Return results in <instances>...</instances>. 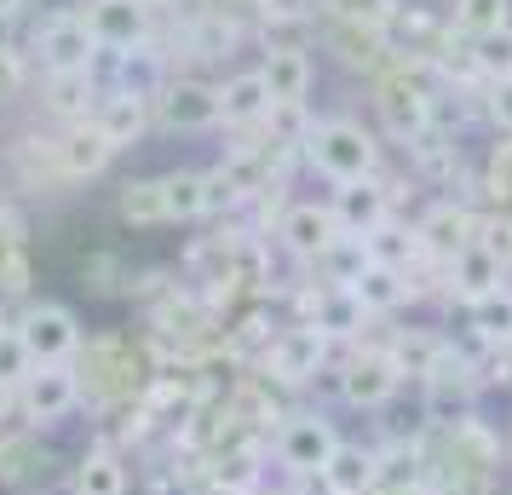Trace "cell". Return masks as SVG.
<instances>
[{
	"label": "cell",
	"mask_w": 512,
	"mask_h": 495,
	"mask_svg": "<svg viewBox=\"0 0 512 495\" xmlns=\"http://www.w3.org/2000/svg\"><path fill=\"white\" fill-rule=\"evenodd\" d=\"M81 392H93L104 409H121V403H139L156 380V363H150V346H139L133 334L104 329L93 340H81Z\"/></svg>",
	"instance_id": "obj_1"
},
{
	"label": "cell",
	"mask_w": 512,
	"mask_h": 495,
	"mask_svg": "<svg viewBox=\"0 0 512 495\" xmlns=\"http://www.w3.org/2000/svg\"><path fill=\"white\" fill-rule=\"evenodd\" d=\"M374 116H380V127L392 133V139H420L432 121H438V98H432V87L420 81L415 64H403V58H392L386 70L374 75Z\"/></svg>",
	"instance_id": "obj_2"
},
{
	"label": "cell",
	"mask_w": 512,
	"mask_h": 495,
	"mask_svg": "<svg viewBox=\"0 0 512 495\" xmlns=\"http://www.w3.org/2000/svg\"><path fill=\"white\" fill-rule=\"evenodd\" d=\"M305 156L311 167L334 179V185H357V179H374V167H380V144L357 127V121H317L311 127V139H305Z\"/></svg>",
	"instance_id": "obj_3"
},
{
	"label": "cell",
	"mask_w": 512,
	"mask_h": 495,
	"mask_svg": "<svg viewBox=\"0 0 512 495\" xmlns=\"http://www.w3.org/2000/svg\"><path fill=\"white\" fill-rule=\"evenodd\" d=\"M98 52L104 47H98V35L87 29L81 12H58V18H47L41 35H35V58H41L47 75H87Z\"/></svg>",
	"instance_id": "obj_4"
},
{
	"label": "cell",
	"mask_w": 512,
	"mask_h": 495,
	"mask_svg": "<svg viewBox=\"0 0 512 495\" xmlns=\"http://www.w3.org/2000/svg\"><path fill=\"white\" fill-rule=\"evenodd\" d=\"M18 334H24L29 357L47 369V363H70L81 352V323H75L70 306L58 300H41V306H24L18 311Z\"/></svg>",
	"instance_id": "obj_5"
},
{
	"label": "cell",
	"mask_w": 512,
	"mask_h": 495,
	"mask_svg": "<svg viewBox=\"0 0 512 495\" xmlns=\"http://www.w3.org/2000/svg\"><path fill=\"white\" fill-rule=\"evenodd\" d=\"M150 110L167 133H202V127H219V87L196 81V75H167Z\"/></svg>",
	"instance_id": "obj_6"
},
{
	"label": "cell",
	"mask_w": 512,
	"mask_h": 495,
	"mask_svg": "<svg viewBox=\"0 0 512 495\" xmlns=\"http://www.w3.org/2000/svg\"><path fill=\"white\" fill-rule=\"evenodd\" d=\"M478 231H484V219L466 208V202H455V196H443V202H432V208L415 219V236L420 248H426V260H461L466 248L478 242Z\"/></svg>",
	"instance_id": "obj_7"
},
{
	"label": "cell",
	"mask_w": 512,
	"mask_h": 495,
	"mask_svg": "<svg viewBox=\"0 0 512 495\" xmlns=\"http://www.w3.org/2000/svg\"><path fill=\"white\" fill-rule=\"evenodd\" d=\"M334 449H340V438H334V421H323V415H288L277 432V461L294 478H323Z\"/></svg>",
	"instance_id": "obj_8"
},
{
	"label": "cell",
	"mask_w": 512,
	"mask_h": 495,
	"mask_svg": "<svg viewBox=\"0 0 512 495\" xmlns=\"http://www.w3.org/2000/svg\"><path fill=\"white\" fill-rule=\"evenodd\" d=\"M75 403H81V375H75L70 363H47V369H35V375L18 386V409H24V421L35 426V432H41V426H58Z\"/></svg>",
	"instance_id": "obj_9"
},
{
	"label": "cell",
	"mask_w": 512,
	"mask_h": 495,
	"mask_svg": "<svg viewBox=\"0 0 512 495\" xmlns=\"http://www.w3.org/2000/svg\"><path fill=\"white\" fill-rule=\"evenodd\" d=\"M81 18L110 52H133L156 35V12L144 0H81Z\"/></svg>",
	"instance_id": "obj_10"
},
{
	"label": "cell",
	"mask_w": 512,
	"mask_h": 495,
	"mask_svg": "<svg viewBox=\"0 0 512 495\" xmlns=\"http://www.w3.org/2000/svg\"><path fill=\"white\" fill-rule=\"evenodd\" d=\"M403 386L397 375V363L386 346H363V352L346 357V369H340V398L351 409H380V403H392V392Z\"/></svg>",
	"instance_id": "obj_11"
},
{
	"label": "cell",
	"mask_w": 512,
	"mask_h": 495,
	"mask_svg": "<svg viewBox=\"0 0 512 495\" xmlns=\"http://www.w3.org/2000/svg\"><path fill=\"white\" fill-rule=\"evenodd\" d=\"M328 357V334L311 329V323H294V329H282L271 340V352H265V375L282 380V386H305V380L323 369Z\"/></svg>",
	"instance_id": "obj_12"
},
{
	"label": "cell",
	"mask_w": 512,
	"mask_h": 495,
	"mask_svg": "<svg viewBox=\"0 0 512 495\" xmlns=\"http://www.w3.org/2000/svg\"><path fill=\"white\" fill-rule=\"evenodd\" d=\"M317 41H323L340 64L351 70H386L392 64V47H386V29H369V24H346V18H323L317 12Z\"/></svg>",
	"instance_id": "obj_13"
},
{
	"label": "cell",
	"mask_w": 512,
	"mask_h": 495,
	"mask_svg": "<svg viewBox=\"0 0 512 495\" xmlns=\"http://www.w3.org/2000/svg\"><path fill=\"white\" fill-rule=\"evenodd\" d=\"M277 236H282V248L294 254V260H305V265H317L340 242V219H334V208H317V202H294V208L282 213V225H277Z\"/></svg>",
	"instance_id": "obj_14"
},
{
	"label": "cell",
	"mask_w": 512,
	"mask_h": 495,
	"mask_svg": "<svg viewBox=\"0 0 512 495\" xmlns=\"http://www.w3.org/2000/svg\"><path fill=\"white\" fill-rule=\"evenodd\" d=\"M334 219H340V231L346 236H369L380 231L386 219H392V190L380 185V179H357V185H334Z\"/></svg>",
	"instance_id": "obj_15"
},
{
	"label": "cell",
	"mask_w": 512,
	"mask_h": 495,
	"mask_svg": "<svg viewBox=\"0 0 512 495\" xmlns=\"http://www.w3.org/2000/svg\"><path fill=\"white\" fill-rule=\"evenodd\" d=\"M47 472V444L35 426H0V484L6 490H29Z\"/></svg>",
	"instance_id": "obj_16"
},
{
	"label": "cell",
	"mask_w": 512,
	"mask_h": 495,
	"mask_svg": "<svg viewBox=\"0 0 512 495\" xmlns=\"http://www.w3.org/2000/svg\"><path fill=\"white\" fill-rule=\"evenodd\" d=\"M501 283H507V260H501L489 242H472L461 260H449V294L466 300V306L484 300V294H495Z\"/></svg>",
	"instance_id": "obj_17"
},
{
	"label": "cell",
	"mask_w": 512,
	"mask_h": 495,
	"mask_svg": "<svg viewBox=\"0 0 512 495\" xmlns=\"http://www.w3.org/2000/svg\"><path fill=\"white\" fill-rule=\"evenodd\" d=\"M271 116V87L259 70H236L219 81V121L225 127H259Z\"/></svg>",
	"instance_id": "obj_18"
},
{
	"label": "cell",
	"mask_w": 512,
	"mask_h": 495,
	"mask_svg": "<svg viewBox=\"0 0 512 495\" xmlns=\"http://www.w3.org/2000/svg\"><path fill=\"white\" fill-rule=\"evenodd\" d=\"M380 490V455L363 444H340L323 467V495H374Z\"/></svg>",
	"instance_id": "obj_19"
},
{
	"label": "cell",
	"mask_w": 512,
	"mask_h": 495,
	"mask_svg": "<svg viewBox=\"0 0 512 495\" xmlns=\"http://www.w3.org/2000/svg\"><path fill=\"white\" fill-rule=\"evenodd\" d=\"M156 121V110H150V98L139 93H104V104H98V116L93 127L110 139V150H127V144L139 139L144 127Z\"/></svg>",
	"instance_id": "obj_20"
},
{
	"label": "cell",
	"mask_w": 512,
	"mask_h": 495,
	"mask_svg": "<svg viewBox=\"0 0 512 495\" xmlns=\"http://www.w3.org/2000/svg\"><path fill=\"white\" fill-rule=\"evenodd\" d=\"M110 156H116V150H110V139L98 133L93 121L58 133V167H64V179H93V173H104Z\"/></svg>",
	"instance_id": "obj_21"
},
{
	"label": "cell",
	"mask_w": 512,
	"mask_h": 495,
	"mask_svg": "<svg viewBox=\"0 0 512 495\" xmlns=\"http://www.w3.org/2000/svg\"><path fill=\"white\" fill-rule=\"evenodd\" d=\"M259 75L271 87V104H305L311 81H317V64H311V52H265Z\"/></svg>",
	"instance_id": "obj_22"
},
{
	"label": "cell",
	"mask_w": 512,
	"mask_h": 495,
	"mask_svg": "<svg viewBox=\"0 0 512 495\" xmlns=\"http://www.w3.org/2000/svg\"><path fill=\"white\" fill-rule=\"evenodd\" d=\"M98 104H104V87L87 75H47V110L64 127H81L87 116H98Z\"/></svg>",
	"instance_id": "obj_23"
},
{
	"label": "cell",
	"mask_w": 512,
	"mask_h": 495,
	"mask_svg": "<svg viewBox=\"0 0 512 495\" xmlns=\"http://www.w3.org/2000/svg\"><path fill=\"white\" fill-rule=\"evenodd\" d=\"M363 323H369V311H363V300H357L351 288H323V294H317L311 329H323L328 340H357Z\"/></svg>",
	"instance_id": "obj_24"
},
{
	"label": "cell",
	"mask_w": 512,
	"mask_h": 495,
	"mask_svg": "<svg viewBox=\"0 0 512 495\" xmlns=\"http://www.w3.org/2000/svg\"><path fill=\"white\" fill-rule=\"evenodd\" d=\"M369 242V260L374 265H386V271H415L420 260H426V248H420V236H415V225H397V219H386L380 231H369L363 236Z\"/></svg>",
	"instance_id": "obj_25"
},
{
	"label": "cell",
	"mask_w": 512,
	"mask_h": 495,
	"mask_svg": "<svg viewBox=\"0 0 512 495\" xmlns=\"http://www.w3.org/2000/svg\"><path fill=\"white\" fill-rule=\"evenodd\" d=\"M392 352V363H397V375H415V380H432L443 369V357H449V346H443L438 334H426V329H403L386 346Z\"/></svg>",
	"instance_id": "obj_26"
},
{
	"label": "cell",
	"mask_w": 512,
	"mask_h": 495,
	"mask_svg": "<svg viewBox=\"0 0 512 495\" xmlns=\"http://www.w3.org/2000/svg\"><path fill=\"white\" fill-rule=\"evenodd\" d=\"M116 213L127 219V225H139V231H150V225H173V219H167L162 173H156V179H127L121 196H116Z\"/></svg>",
	"instance_id": "obj_27"
},
{
	"label": "cell",
	"mask_w": 512,
	"mask_h": 495,
	"mask_svg": "<svg viewBox=\"0 0 512 495\" xmlns=\"http://www.w3.org/2000/svg\"><path fill=\"white\" fill-rule=\"evenodd\" d=\"M449 29L466 35V41L501 35V29H512V0H455L449 6Z\"/></svg>",
	"instance_id": "obj_28"
},
{
	"label": "cell",
	"mask_w": 512,
	"mask_h": 495,
	"mask_svg": "<svg viewBox=\"0 0 512 495\" xmlns=\"http://www.w3.org/2000/svg\"><path fill=\"white\" fill-rule=\"evenodd\" d=\"M75 495H127V461L116 449H87L75 467Z\"/></svg>",
	"instance_id": "obj_29"
},
{
	"label": "cell",
	"mask_w": 512,
	"mask_h": 495,
	"mask_svg": "<svg viewBox=\"0 0 512 495\" xmlns=\"http://www.w3.org/2000/svg\"><path fill=\"white\" fill-rule=\"evenodd\" d=\"M466 323H472V334H478L484 346H512V288L501 283L495 294L472 300V306H466Z\"/></svg>",
	"instance_id": "obj_30"
},
{
	"label": "cell",
	"mask_w": 512,
	"mask_h": 495,
	"mask_svg": "<svg viewBox=\"0 0 512 495\" xmlns=\"http://www.w3.org/2000/svg\"><path fill=\"white\" fill-rule=\"evenodd\" d=\"M351 294L363 300L369 317H386V311H397L409 300V277H403V271H386V265H369V271L351 283Z\"/></svg>",
	"instance_id": "obj_31"
},
{
	"label": "cell",
	"mask_w": 512,
	"mask_h": 495,
	"mask_svg": "<svg viewBox=\"0 0 512 495\" xmlns=\"http://www.w3.org/2000/svg\"><path fill=\"white\" fill-rule=\"evenodd\" d=\"M317 265H323L328 288H351L374 260H369V242H363V236H340V242H334V248H328V254H323Z\"/></svg>",
	"instance_id": "obj_32"
},
{
	"label": "cell",
	"mask_w": 512,
	"mask_h": 495,
	"mask_svg": "<svg viewBox=\"0 0 512 495\" xmlns=\"http://www.w3.org/2000/svg\"><path fill=\"white\" fill-rule=\"evenodd\" d=\"M162 190H167V219H208L202 173H196V167H173V173H162Z\"/></svg>",
	"instance_id": "obj_33"
},
{
	"label": "cell",
	"mask_w": 512,
	"mask_h": 495,
	"mask_svg": "<svg viewBox=\"0 0 512 495\" xmlns=\"http://www.w3.org/2000/svg\"><path fill=\"white\" fill-rule=\"evenodd\" d=\"M323 18H346V24L386 29L397 18V0H323Z\"/></svg>",
	"instance_id": "obj_34"
},
{
	"label": "cell",
	"mask_w": 512,
	"mask_h": 495,
	"mask_svg": "<svg viewBox=\"0 0 512 495\" xmlns=\"http://www.w3.org/2000/svg\"><path fill=\"white\" fill-rule=\"evenodd\" d=\"M35 369H41V363L29 357L24 334H18V329H6V323H0V380H6V386H24V380L35 375Z\"/></svg>",
	"instance_id": "obj_35"
},
{
	"label": "cell",
	"mask_w": 512,
	"mask_h": 495,
	"mask_svg": "<svg viewBox=\"0 0 512 495\" xmlns=\"http://www.w3.org/2000/svg\"><path fill=\"white\" fill-rule=\"evenodd\" d=\"M202 202H208V219H213V213L242 208L248 196H242V185H236V173H231V167L219 162V167H208V173H202Z\"/></svg>",
	"instance_id": "obj_36"
},
{
	"label": "cell",
	"mask_w": 512,
	"mask_h": 495,
	"mask_svg": "<svg viewBox=\"0 0 512 495\" xmlns=\"http://www.w3.org/2000/svg\"><path fill=\"white\" fill-rule=\"evenodd\" d=\"M121 283H133V277H127V265H121L116 254H87V260H81V288H93V294H116Z\"/></svg>",
	"instance_id": "obj_37"
},
{
	"label": "cell",
	"mask_w": 512,
	"mask_h": 495,
	"mask_svg": "<svg viewBox=\"0 0 512 495\" xmlns=\"http://www.w3.org/2000/svg\"><path fill=\"white\" fill-rule=\"evenodd\" d=\"M472 47H478V70H484V81H512V29L484 35V41H472Z\"/></svg>",
	"instance_id": "obj_38"
},
{
	"label": "cell",
	"mask_w": 512,
	"mask_h": 495,
	"mask_svg": "<svg viewBox=\"0 0 512 495\" xmlns=\"http://www.w3.org/2000/svg\"><path fill=\"white\" fill-rule=\"evenodd\" d=\"M29 283H35L29 254H24V248H6V254H0V300H24Z\"/></svg>",
	"instance_id": "obj_39"
},
{
	"label": "cell",
	"mask_w": 512,
	"mask_h": 495,
	"mask_svg": "<svg viewBox=\"0 0 512 495\" xmlns=\"http://www.w3.org/2000/svg\"><path fill=\"white\" fill-rule=\"evenodd\" d=\"M259 18H294V24H317L323 0H254Z\"/></svg>",
	"instance_id": "obj_40"
},
{
	"label": "cell",
	"mask_w": 512,
	"mask_h": 495,
	"mask_svg": "<svg viewBox=\"0 0 512 495\" xmlns=\"http://www.w3.org/2000/svg\"><path fill=\"white\" fill-rule=\"evenodd\" d=\"M18 87H24V52L12 47V41H0V104L18 98Z\"/></svg>",
	"instance_id": "obj_41"
},
{
	"label": "cell",
	"mask_w": 512,
	"mask_h": 495,
	"mask_svg": "<svg viewBox=\"0 0 512 495\" xmlns=\"http://www.w3.org/2000/svg\"><path fill=\"white\" fill-rule=\"evenodd\" d=\"M24 242H29V219L12 202H0V254L6 248H24Z\"/></svg>",
	"instance_id": "obj_42"
},
{
	"label": "cell",
	"mask_w": 512,
	"mask_h": 495,
	"mask_svg": "<svg viewBox=\"0 0 512 495\" xmlns=\"http://www.w3.org/2000/svg\"><path fill=\"white\" fill-rule=\"evenodd\" d=\"M484 110H489V121H495L501 133H512V81H489Z\"/></svg>",
	"instance_id": "obj_43"
},
{
	"label": "cell",
	"mask_w": 512,
	"mask_h": 495,
	"mask_svg": "<svg viewBox=\"0 0 512 495\" xmlns=\"http://www.w3.org/2000/svg\"><path fill=\"white\" fill-rule=\"evenodd\" d=\"M196 495H254L248 484H236V478H213V484H202Z\"/></svg>",
	"instance_id": "obj_44"
},
{
	"label": "cell",
	"mask_w": 512,
	"mask_h": 495,
	"mask_svg": "<svg viewBox=\"0 0 512 495\" xmlns=\"http://www.w3.org/2000/svg\"><path fill=\"white\" fill-rule=\"evenodd\" d=\"M12 409H18V386H6V380H0V421H6Z\"/></svg>",
	"instance_id": "obj_45"
},
{
	"label": "cell",
	"mask_w": 512,
	"mask_h": 495,
	"mask_svg": "<svg viewBox=\"0 0 512 495\" xmlns=\"http://www.w3.org/2000/svg\"><path fill=\"white\" fill-rule=\"evenodd\" d=\"M374 495H426V490H420V484H380Z\"/></svg>",
	"instance_id": "obj_46"
},
{
	"label": "cell",
	"mask_w": 512,
	"mask_h": 495,
	"mask_svg": "<svg viewBox=\"0 0 512 495\" xmlns=\"http://www.w3.org/2000/svg\"><path fill=\"white\" fill-rule=\"evenodd\" d=\"M24 6H29V0H0V18H18Z\"/></svg>",
	"instance_id": "obj_47"
},
{
	"label": "cell",
	"mask_w": 512,
	"mask_h": 495,
	"mask_svg": "<svg viewBox=\"0 0 512 495\" xmlns=\"http://www.w3.org/2000/svg\"><path fill=\"white\" fill-rule=\"evenodd\" d=\"M426 495H472V490H461V484H438V490H426Z\"/></svg>",
	"instance_id": "obj_48"
},
{
	"label": "cell",
	"mask_w": 512,
	"mask_h": 495,
	"mask_svg": "<svg viewBox=\"0 0 512 495\" xmlns=\"http://www.w3.org/2000/svg\"><path fill=\"white\" fill-rule=\"evenodd\" d=\"M144 6H150V12H162V6H173V0H144Z\"/></svg>",
	"instance_id": "obj_49"
},
{
	"label": "cell",
	"mask_w": 512,
	"mask_h": 495,
	"mask_svg": "<svg viewBox=\"0 0 512 495\" xmlns=\"http://www.w3.org/2000/svg\"><path fill=\"white\" fill-rule=\"evenodd\" d=\"M254 495H282V490H254Z\"/></svg>",
	"instance_id": "obj_50"
}]
</instances>
